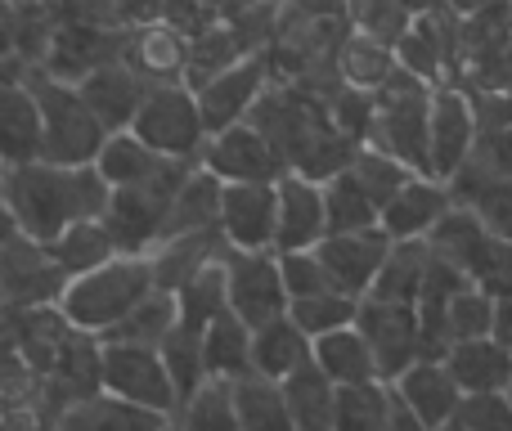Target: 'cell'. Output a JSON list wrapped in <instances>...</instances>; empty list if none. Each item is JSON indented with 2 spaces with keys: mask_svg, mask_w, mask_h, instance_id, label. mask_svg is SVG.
Returning <instances> with one entry per match:
<instances>
[{
  "mask_svg": "<svg viewBox=\"0 0 512 431\" xmlns=\"http://www.w3.org/2000/svg\"><path fill=\"white\" fill-rule=\"evenodd\" d=\"M176 431H239V409H234L230 382H203L171 418Z\"/></svg>",
  "mask_w": 512,
  "mask_h": 431,
  "instance_id": "obj_37",
  "label": "cell"
},
{
  "mask_svg": "<svg viewBox=\"0 0 512 431\" xmlns=\"http://www.w3.org/2000/svg\"><path fill=\"white\" fill-rule=\"evenodd\" d=\"M221 229L234 252H274L279 229V194L274 185H221Z\"/></svg>",
  "mask_w": 512,
  "mask_h": 431,
  "instance_id": "obj_16",
  "label": "cell"
},
{
  "mask_svg": "<svg viewBox=\"0 0 512 431\" xmlns=\"http://www.w3.org/2000/svg\"><path fill=\"white\" fill-rule=\"evenodd\" d=\"M149 292H153L149 256H113V261L68 279V288H63V297L54 310H59L77 333H86L99 342V337L113 333Z\"/></svg>",
  "mask_w": 512,
  "mask_h": 431,
  "instance_id": "obj_2",
  "label": "cell"
},
{
  "mask_svg": "<svg viewBox=\"0 0 512 431\" xmlns=\"http://www.w3.org/2000/svg\"><path fill=\"white\" fill-rule=\"evenodd\" d=\"M508 400H512V387H508Z\"/></svg>",
  "mask_w": 512,
  "mask_h": 431,
  "instance_id": "obj_54",
  "label": "cell"
},
{
  "mask_svg": "<svg viewBox=\"0 0 512 431\" xmlns=\"http://www.w3.org/2000/svg\"><path fill=\"white\" fill-rule=\"evenodd\" d=\"M306 364H310V337L301 333L288 315L252 333V373H261V378H270V382H283L297 369H306Z\"/></svg>",
  "mask_w": 512,
  "mask_h": 431,
  "instance_id": "obj_27",
  "label": "cell"
},
{
  "mask_svg": "<svg viewBox=\"0 0 512 431\" xmlns=\"http://www.w3.org/2000/svg\"><path fill=\"white\" fill-rule=\"evenodd\" d=\"M283 400H288V414L297 431H333V414H337V387L315 369V360L306 369H297L292 378L279 382Z\"/></svg>",
  "mask_w": 512,
  "mask_h": 431,
  "instance_id": "obj_29",
  "label": "cell"
},
{
  "mask_svg": "<svg viewBox=\"0 0 512 431\" xmlns=\"http://www.w3.org/2000/svg\"><path fill=\"white\" fill-rule=\"evenodd\" d=\"M391 396L387 382H364V387H337L333 431H387L391 427Z\"/></svg>",
  "mask_w": 512,
  "mask_h": 431,
  "instance_id": "obj_34",
  "label": "cell"
},
{
  "mask_svg": "<svg viewBox=\"0 0 512 431\" xmlns=\"http://www.w3.org/2000/svg\"><path fill=\"white\" fill-rule=\"evenodd\" d=\"M50 427H54V409H41L36 400L0 405V431H50Z\"/></svg>",
  "mask_w": 512,
  "mask_h": 431,
  "instance_id": "obj_47",
  "label": "cell"
},
{
  "mask_svg": "<svg viewBox=\"0 0 512 431\" xmlns=\"http://www.w3.org/2000/svg\"><path fill=\"white\" fill-rule=\"evenodd\" d=\"M176 328V297L171 292H158L153 288L149 297L140 301V306L131 310V315L122 319V324L113 328L108 337H99V342H135V346H158L162 337Z\"/></svg>",
  "mask_w": 512,
  "mask_h": 431,
  "instance_id": "obj_41",
  "label": "cell"
},
{
  "mask_svg": "<svg viewBox=\"0 0 512 431\" xmlns=\"http://www.w3.org/2000/svg\"><path fill=\"white\" fill-rule=\"evenodd\" d=\"M454 207V189L445 180L432 176H409L405 189L382 207L378 225L391 243H405V238H427L436 225L445 220V212Z\"/></svg>",
  "mask_w": 512,
  "mask_h": 431,
  "instance_id": "obj_20",
  "label": "cell"
},
{
  "mask_svg": "<svg viewBox=\"0 0 512 431\" xmlns=\"http://www.w3.org/2000/svg\"><path fill=\"white\" fill-rule=\"evenodd\" d=\"M427 261H432V243H427V238H405V243H391L387 261H382L378 279H373V288H369V301L414 306L418 288H423Z\"/></svg>",
  "mask_w": 512,
  "mask_h": 431,
  "instance_id": "obj_26",
  "label": "cell"
},
{
  "mask_svg": "<svg viewBox=\"0 0 512 431\" xmlns=\"http://www.w3.org/2000/svg\"><path fill=\"white\" fill-rule=\"evenodd\" d=\"M153 81L144 77L140 68H131L126 59H113V63H99L95 72H86V77L77 81L81 99L90 104V113L104 122V131H131L135 113H140L144 95H149Z\"/></svg>",
  "mask_w": 512,
  "mask_h": 431,
  "instance_id": "obj_18",
  "label": "cell"
},
{
  "mask_svg": "<svg viewBox=\"0 0 512 431\" xmlns=\"http://www.w3.org/2000/svg\"><path fill=\"white\" fill-rule=\"evenodd\" d=\"M162 167H167V158H158V153L135 140L131 131H113L95 158V171L108 189H126V185H140V180H153Z\"/></svg>",
  "mask_w": 512,
  "mask_h": 431,
  "instance_id": "obj_31",
  "label": "cell"
},
{
  "mask_svg": "<svg viewBox=\"0 0 512 431\" xmlns=\"http://www.w3.org/2000/svg\"><path fill=\"white\" fill-rule=\"evenodd\" d=\"M324 216H328V234H355V229L378 225V207L355 185L351 171H337V176L324 180Z\"/></svg>",
  "mask_w": 512,
  "mask_h": 431,
  "instance_id": "obj_38",
  "label": "cell"
},
{
  "mask_svg": "<svg viewBox=\"0 0 512 431\" xmlns=\"http://www.w3.org/2000/svg\"><path fill=\"white\" fill-rule=\"evenodd\" d=\"M445 369L454 373L463 396H486V391L512 387V346L499 337H472V342L445 346Z\"/></svg>",
  "mask_w": 512,
  "mask_h": 431,
  "instance_id": "obj_21",
  "label": "cell"
},
{
  "mask_svg": "<svg viewBox=\"0 0 512 431\" xmlns=\"http://www.w3.org/2000/svg\"><path fill=\"white\" fill-rule=\"evenodd\" d=\"M310 360L324 373L333 387H364V382H382L378 378V360H373L369 342H364L360 328H337L310 342Z\"/></svg>",
  "mask_w": 512,
  "mask_h": 431,
  "instance_id": "obj_24",
  "label": "cell"
},
{
  "mask_svg": "<svg viewBox=\"0 0 512 431\" xmlns=\"http://www.w3.org/2000/svg\"><path fill=\"white\" fill-rule=\"evenodd\" d=\"M346 171H351L355 185H360L364 194H369V203L378 207V216H382V207H387L391 198H396L400 189H405V180H409V176H418V171H409L405 162H396L391 153L373 149V144H360Z\"/></svg>",
  "mask_w": 512,
  "mask_h": 431,
  "instance_id": "obj_39",
  "label": "cell"
},
{
  "mask_svg": "<svg viewBox=\"0 0 512 431\" xmlns=\"http://www.w3.org/2000/svg\"><path fill=\"white\" fill-rule=\"evenodd\" d=\"M274 256H279V279H283L288 301L315 297V292L333 288L328 274H324V265H319V256H315V247H310V252H274Z\"/></svg>",
  "mask_w": 512,
  "mask_h": 431,
  "instance_id": "obj_44",
  "label": "cell"
},
{
  "mask_svg": "<svg viewBox=\"0 0 512 431\" xmlns=\"http://www.w3.org/2000/svg\"><path fill=\"white\" fill-rule=\"evenodd\" d=\"M355 315H360V301L346 297V292H337V288L315 292V297H301V301H288V319L310 337V342L324 337V333H337V328H351Z\"/></svg>",
  "mask_w": 512,
  "mask_h": 431,
  "instance_id": "obj_40",
  "label": "cell"
},
{
  "mask_svg": "<svg viewBox=\"0 0 512 431\" xmlns=\"http://www.w3.org/2000/svg\"><path fill=\"white\" fill-rule=\"evenodd\" d=\"M396 50L391 45H378L373 36H355L342 54V72H346V86H360V90H378L387 86V77L396 72Z\"/></svg>",
  "mask_w": 512,
  "mask_h": 431,
  "instance_id": "obj_43",
  "label": "cell"
},
{
  "mask_svg": "<svg viewBox=\"0 0 512 431\" xmlns=\"http://www.w3.org/2000/svg\"><path fill=\"white\" fill-rule=\"evenodd\" d=\"M441 431H463V427H454V423H450V427H441Z\"/></svg>",
  "mask_w": 512,
  "mask_h": 431,
  "instance_id": "obj_52",
  "label": "cell"
},
{
  "mask_svg": "<svg viewBox=\"0 0 512 431\" xmlns=\"http://www.w3.org/2000/svg\"><path fill=\"white\" fill-rule=\"evenodd\" d=\"M167 9V0H117V18L122 23H149Z\"/></svg>",
  "mask_w": 512,
  "mask_h": 431,
  "instance_id": "obj_48",
  "label": "cell"
},
{
  "mask_svg": "<svg viewBox=\"0 0 512 431\" xmlns=\"http://www.w3.org/2000/svg\"><path fill=\"white\" fill-rule=\"evenodd\" d=\"M477 153V108L463 90L441 86L427 104V176L450 185Z\"/></svg>",
  "mask_w": 512,
  "mask_h": 431,
  "instance_id": "obj_12",
  "label": "cell"
},
{
  "mask_svg": "<svg viewBox=\"0 0 512 431\" xmlns=\"http://www.w3.org/2000/svg\"><path fill=\"white\" fill-rule=\"evenodd\" d=\"M472 337H495V297L477 283L454 292L450 310H445V346L472 342Z\"/></svg>",
  "mask_w": 512,
  "mask_h": 431,
  "instance_id": "obj_42",
  "label": "cell"
},
{
  "mask_svg": "<svg viewBox=\"0 0 512 431\" xmlns=\"http://www.w3.org/2000/svg\"><path fill=\"white\" fill-rule=\"evenodd\" d=\"M45 247L54 252V261L63 265V274H68V279H77V274H86V270H95V265L122 256L113 247V238H108L104 220H77V225H68L59 238H54V243H45Z\"/></svg>",
  "mask_w": 512,
  "mask_h": 431,
  "instance_id": "obj_33",
  "label": "cell"
},
{
  "mask_svg": "<svg viewBox=\"0 0 512 431\" xmlns=\"http://www.w3.org/2000/svg\"><path fill=\"white\" fill-rule=\"evenodd\" d=\"M495 337L504 346H512V288L495 292Z\"/></svg>",
  "mask_w": 512,
  "mask_h": 431,
  "instance_id": "obj_49",
  "label": "cell"
},
{
  "mask_svg": "<svg viewBox=\"0 0 512 431\" xmlns=\"http://www.w3.org/2000/svg\"><path fill=\"white\" fill-rule=\"evenodd\" d=\"M131 135L167 162H198L207 149V126H203V113H198L194 86H185V81H153L131 122Z\"/></svg>",
  "mask_w": 512,
  "mask_h": 431,
  "instance_id": "obj_7",
  "label": "cell"
},
{
  "mask_svg": "<svg viewBox=\"0 0 512 431\" xmlns=\"http://www.w3.org/2000/svg\"><path fill=\"white\" fill-rule=\"evenodd\" d=\"M427 243H432V252L445 256L468 283L486 288L490 297L512 288V243L504 234H495L472 207L454 203L441 225L427 234Z\"/></svg>",
  "mask_w": 512,
  "mask_h": 431,
  "instance_id": "obj_6",
  "label": "cell"
},
{
  "mask_svg": "<svg viewBox=\"0 0 512 431\" xmlns=\"http://www.w3.org/2000/svg\"><path fill=\"white\" fill-rule=\"evenodd\" d=\"M203 364L212 382H239L252 373V328L230 310L203 328Z\"/></svg>",
  "mask_w": 512,
  "mask_h": 431,
  "instance_id": "obj_28",
  "label": "cell"
},
{
  "mask_svg": "<svg viewBox=\"0 0 512 431\" xmlns=\"http://www.w3.org/2000/svg\"><path fill=\"white\" fill-rule=\"evenodd\" d=\"M194 95H198V113H203V126H207V140L216 131H230V126L248 122L252 108L265 95V59L261 54H243L234 63H221L203 86H194Z\"/></svg>",
  "mask_w": 512,
  "mask_h": 431,
  "instance_id": "obj_14",
  "label": "cell"
},
{
  "mask_svg": "<svg viewBox=\"0 0 512 431\" xmlns=\"http://www.w3.org/2000/svg\"><path fill=\"white\" fill-rule=\"evenodd\" d=\"M158 355H162V364H167V378H171V387H176L180 405H185L203 382H212L207 378V364H203V333H189L185 324H176L158 342Z\"/></svg>",
  "mask_w": 512,
  "mask_h": 431,
  "instance_id": "obj_35",
  "label": "cell"
},
{
  "mask_svg": "<svg viewBox=\"0 0 512 431\" xmlns=\"http://www.w3.org/2000/svg\"><path fill=\"white\" fill-rule=\"evenodd\" d=\"M68 274L45 243L9 234L0 243V310H50L59 306Z\"/></svg>",
  "mask_w": 512,
  "mask_h": 431,
  "instance_id": "obj_9",
  "label": "cell"
},
{
  "mask_svg": "<svg viewBox=\"0 0 512 431\" xmlns=\"http://www.w3.org/2000/svg\"><path fill=\"white\" fill-rule=\"evenodd\" d=\"M99 391L140 405L158 418H176L180 400L167 378L158 346H135V342H99Z\"/></svg>",
  "mask_w": 512,
  "mask_h": 431,
  "instance_id": "obj_8",
  "label": "cell"
},
{
  "mask_svg": "<svg viewBox=\"0 0 512 431\" xmlns=\"http://www.w3.org/2000/svg\"><path fill=\"white\" fill-rule=\"evenodd\" d=\"M355 328H360L364 342H369L382 382H396L409 364L427 355L423 324H418L414 306H391V301H369L364 297L360 315H355Z\"/></svg>",
  "mask_w": 512,
  "mask_h": 431,
  "instance_id": "obj_13",
  "label": "cell"
},
{
  "mask_svg": "<svg viewBox=\"0 0 512 431\" xmlns=\"http://www.w3.org/2000/svg\"><path fill=\"white\" fill-rule=\"evenodd\" d=\"M427 104H432V86L405 68H396L387 77V86L373 90L369 144L391 153L396 162H405L418 176H427Z\"/></svg>",
  "mask_w": 512,
  "mask_h": 431,
  "instance_id": "obj_5",
  "label": "cell"
},
{
  "mask_svg": "<svg viewBox=\"0 0 512 431\" xmlns=\"http://www.w3.org/2000/svg\"><path fill=\"white\" fill-rule=\"evenodd\" d=\"M162 431H176V427H171V423H167V427H162Z\"/></svg>",
  "mask_w": 512,
  "mask_h": 431,
  "instance_id": "obj_53",
  "label": "cell"
},
{
  "mask_svg": "<svg viewBox=\"0 0 512 431\" xmlns=\"http://www.w3.org/2000/svg\"><path fill=\"white\" fill-rule=\"evenodd\" d=\"M189 167H198V162H167L153 180H140V185H126L108 194V207L99 220H104L108 238H113V247L122 256H149L162 243L171 198H176L180 180L189 176Z\"/></svg>",
  "mask_w": 512,
  "mask_h": 431,
  "instance_id": "obj_4",
  "label": "cell"
},
{
  "mask_svg": "<svg viewBox=\"0 0 512 431\" xmlns=\"http://www.w3.org/2000/svg\"><path fill=\"white\" fill-rule=\"evenodd\" d=\"M32 95L41 108V162H59V167H95L99 149H104L108 131L90 104L81 99L77 81L50 77L45 68L32 72Z\"/></svg>",
  "mask_w": 512,
  "mask_h": 431,
  "instance_id": "obj_3",
  "label": "cell"
},
{
  "mask_svg": "<svg viewBox=\"0 0 512 431\" xmlns=\"http://www.w3.org/2000/svg\"><path fill=\"white\" fill-rule=\"evenodd\" d=\"M198 167L212 171L221 185H274L288 176V162L274 149V140L252 122H239L230 131H216L207 140Z\"/></svg>",
  "mask_w": 512,
  "mask_h": 431,
  "instance_id": "obj_11",
  "label": "cell"
},
{
  "mask_svg": "<svg viewBox=\"0 0 512 431\" xmlns=\"http://www.w3.org/2000/svg\"><path fill=\"white\" fill-rule=\"evenodd\" d=\"M225 310H230V301H225V252H221L176 288V324H185L189 333H203Z\"/></svg>",
  "mask_w": 512,
  "mask_h": 431,
  "instance_id": "obj_30",
  "label": "cell"
},
{
  "mask_svg": "<svg viewBox=\"0 0 512 431\" xmlns=\"http://www.w3.org/2000/svg\"><path fill=\"white\" fill-rule=\"evenodd\" d=\"M0 194L14 216V229L36 243H54L77 220H99L113 189L95 167H59V162H23L0 167Z\"/></svg>",
  "mask_w": 512,
  "mask_h": 431,
  "instance_id": "obj_1",
  "label": "cell"
},
{
  "mask_svg": "<svg viewBox=\"0 0 512 431\" xmlns=\"http://www.w3.org/2000/svg\"><path fill=\"white\" fill-rule=\"evenodd\" d=\"M18 5H45V0H18Z\"/></svg>",
  "mask_w": 512,
  "mask_h": 431,
  "instance_id": "obj_51",
  "label": "cell"
},
{
  "mask_svg": "<svg viewBox=\"0 0 512 431\" xmlns=\"http://www.w3.org/2000/svg\"><path fill=\"white\" fill-rule=\"evenodd\" d=\"M9 234H18V229H14V216H9V207H5V194H0V243H5Z\"/></svg>",
  "mask_w": 512,
  "mask_h": 431,
  "instance_id": "obj_50",
  "label": "cell"
},
{
  "mask_svg": "<svg viewBox=\"0 0 512 431\" xmlns=\"http://www.w3.org/2000/svg\"><path fill=\"white\" fill-rule=\"evenodd\" d=\"M454 427L463 431H512V400L508 391H486V396H463Z\"/></svg>",
  "mask_w": 512,
  "mask_h": 431,
  "instance_id": "obj_45",
  "label": "cell"
},
{
  "mask_svg": "<svg viewBox=\"0 0 512 431\" xmlns=\"http://www.w3.org/2000/svg\"><path fill=\"white\" fill-rule=\"evenodd\" d=\"M387 252H391V238L382 234V225L355 229V234H324L319 247H315L328 283H333L337 292H346V297H355V301L369 297V288H373V279H378Z\"/></svg>",
  "mask_w": 512,
  "mask_h": 431,
  "instance_id": "obj_15",
  "label": "cell"
},
{
  "mask_svg": "<svg viewBox=\"0 0 512 431\" xmlns=\"http://www.w3.org/2000/svg\"><path fill=\"white\" fill-rule=\"evenodd\" d=\"M225 301L230 315L252 328H265L288 315V292L279 279V256L274 252H234L225 247Z\"/></svg>",
  "mask_w": 512,
  "mask_h": 431,
  "instance_id": "obj_10",
  "label": "cell"
},
{
  "mask_svg": "<svg viewBox=\"0 0 512 431\" xmlns=\"http://www.w3.org/2000/svg\"><path fill=\"white\" fill-rule=\"evenodd\" d=\"M41 162V108L32 95V77L0 86V167Z\"/></svg>",
  "mask_w": 512,
  "mask_h": 431,
  "instance_id": "obj_22",
  "label": "cell"
},
{
  "mask_svg": "<svg viewBox=\"0 0 512 431\" xmlns=\"http://www.w3.org/2000/svg\"><path fill=\"white\" fill-rule=\"evenodd\" d=\"M32 391H36V373L23 342V328H18V315L0 310V405L32 400Z\"/></svg>",
  "mask_w": 512,
  "mask_h": 431,
  "instance_id": "obj_36",
  "label": "cell"
},
{
  "mask_svg": "<svg viewBox=\"0 0 512 431\" xmlns=\"http://www.w3.org/2000/svg\"><path fill=\"white\" fill-rule=\"evenodd\" d=\"M32 18H36V5L0 0V59H27L23 45H27V36H32Z\"/></svg>",
  "mask_w": 512,
  "mask_h": 431,
  "instance_id": "obj_46",
  "label": "cell"
},
{
  "mask_svg": "<svg viewBox=\"0 0 512 431\" xmlns=\"http://www.w3.org/2000/svg\"><path fill=\"white\" fill-rule=\"evenodd\" d=\"M221 220V180L203 167H189V176L180 180L176 198H171L167 229L162 238H180V234H212Z\"/></svg>",
  "mask_w": 512,
  "mask_h": 431,
  "instance_id": "obj_25",
  "label": "cell"
},
{
  "mask_svg": "<svg viewBox=\"0 0 512 431\" xmlns=\"http://www.w3.org/2000/svg\"><path fill=\"white\" fill-rule=\"evenodd\" d=\"M230 387H234V409H239V431H297L279 382L248 373V378L230 382Z\"/></svg>",
  "mask_w": 512,
  "mask_h": 431,
  "instance_id": "obj_32",
  "label": "cell"
},
{
  "mask_svg": "<svg viewBox=\"0 0 512 431\" xmlns=\"http://www.w3.org/2000/svg\"><path fill=\"white\" fill-rule=\"evenodd\" d=\"M274 194H279L274 252H310V247H319V238L328 234L324 185H319V180L297 176V171H288L283 180H274Z\"/></svg>",
  "mask_w": 512,
  "mask_h": 431,
  "instance_id": "obj_19",
  "label": "cell"
},
{
  "mask_svg": "<svg viewBox=\"0 0 512 431\" xmlns=\"http://www.w3.org/2000/svg\"><path fill=\"white\" fill-rule=\"evenodd\" d=\"M167 418L149 414L140 405H126V400L108 396V391H90L81 400H68V405L54 414L50 431H162Z\"/></svg>",
  "mask_w": 512,
  "mask_h": 431,
  "instance_id": "obj_23",
  "label": "cell"
},
{
  "mask_svg": "<svg viewBox=\"0 0 512 431\" xmlns=\"http://www.w3.org/2000/svg\"><path fill=\"white\" fill-rule=\"evenodd\" d=\"M387 387L396 391V400L427 431L450 427L454 414H459V405H463L459 382H454V373L445 369V360H436V355H423V360H414L396 382H387Z\"/></svg>",
  "mask_w": 512,
  "mask_h": 431,
  "instance_id": "obj_17",
  "label": "cell"
}]
</instances>
